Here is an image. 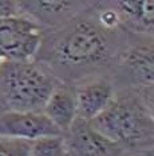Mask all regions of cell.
I'll return each mask as SVG.
<instances>
[{
	"mask_svg": "<svg viewBox=\"0 0 154 156\" xmlns=\"http://www.w3.org/2000/svg\"><path fill=\"white\" fill-rule=\"evenodd\" d=\"M134 36L121 24L114 0L87 2L66 26L43 34L35 60L47 66L60 83L75 86L111 75Z\"/></svg>",
	"mask_w": 154,
	"mask_h": 156,
	"instance_id": "1",
	"label": "cell"
},
{
	"mask_svg": "<svg viewBox=\"0 0 154 156\" xmlns=\"http://www.w3.org/2000/svg\"><path fill=\"white\" fill-rule=\"evenodd\" d=\"M154 101L130 90H117L111 104L91 126L126 154L153 152Z\"/></svg>",
	"mask_w": 154,
	"mask_h": 156,
	"instance_id": "2",
	"label": "cell"
},
{
	"mask_svg": "<svg viewBox=\"0 0 154 156\" xmlns=\"http://www.w3.org/2000/svg\"><path fill=\"white\" fill-rule=\"evenodd\" d=\"M59 79L38 60L4 62L0 67V98L6 111L42 112Z\"/></svg>",
	"mask_w": 154,
	"mask_h": 156,
	"instance_id": "3",
	"label": "cell"
},
{
	"mask_svg": "<svg viewBox=\"0 0 154 156\" xmlns=\"http://www.w3.org/2000/svg\"><path fill=\"white\" fill-rule=\"evenodd\" d=\"M117 90H130L154 101V41L153 36L135 35L119 56L111 75Z\"/></svg>",
	"mask_w": 154,
	"mask_h": 156,
	"instance_id": "4",
	"label": "cell"
},
{
	"mask_svg": "<svg viewBox=\"0 0 154 156\" xmlns=\"http://www.w3.org/2000/svg\"><path fill=\"white\" fill-rule=\"evenodd\" d=\"M43 30L23 16L0 19V58L4 62H31L40 48Z\"/></svg>",
	"mask_w": 154,
	"mask_h": 156,
	"instance_id": "5",
	"label": "cell"
},
{
	"mask_svg": "<svg viewBox=\"0 0 154 156\" xmlns=\"http://www.w3.org/2000/svg\"><path fill=\"white\" fill-rule=\"evenodd\" d=\"M86 4L87 0H17L19 15L38 24L44 34L66 26Z\"/></svg>",
	"mask_w": 154,
	"mask_h": 156,
	"instance_id": "6",
	"label": "cell"
},
{
	"mask_svg": "<svg viewBox=\"0 0 154 156\" xmlns=\"http://www.w3.org/2000/svg\"><path fill=\"white\" fill-rule=\"evenodd\" d=\"M63 141L69 156H123L126 155L119 145L98 132L88 120L77 118Z\"/></svg>",
	"mask_w": 154,
	"mask_h": 156,
	"instance_id": "7",
	"label": "cell"
},
{
	"mask_svg": "<svg viewBox=\"0 0 154 156\" xmlns=\"http://www.w3.org/2000/svg\"><path fill=\"white\" fill-rule=\"evenodd\" d=\"M0 136L32 141L47 136H63V133L43 112L4 111L0 113Z\"/></svg>",
	"mask_w": 154,
	"mask_h": 156,
	"instance_id": "8",
	"label": "cell"
},
{
	"mask_svg": "<svg viewBox=\"0 0 154 156\" xmlns=\"http://www.w3.org/2000/svg\"><path fill=\"white\" fill-rule=\"evenodd\" d=\"M78 118L91 122L111 104L115 96L110 76H95L82 80L74 86Z\"/></svg>",
	"mask_w": 154,
	"mask_h": 156,
	"instance_id": "9",
	"label": "cell"
},
{
	"mask_svg": "<svg viewBox=\"0 0 154 156\" xmlns=\"http://www.w3.org/2000/svg\"><path fill=\"white\" fill-rule=\"evenodd\" d=\"M42 112L62 133L67 132L74 120L78 118L74 86L60 83L54 90Z\"/></svg>",
	"mask_w": 154,
	"mask_h": 156,
	"instance_id": "10",
	"label": "cell"
},
{
	"mask_svg": "<svg viewBox=\"0 0 154 156\" xmlns=\"http://www.w3.org/2000/svg\"><path fill=\"white\" fill-rule=\"evenodd\" d=\"M114 5L126 31L134 35L153 36L154 4L152 0H114Z\"/></svg>",
	"mask_w": 154,
	"mask_h": 156,
	"instance_id": "11",
	"label": "cell"
},
{
	"mask_svg": "<svg viewBox=\"0 0 154 156\" xmlns=\"http://www.w3.org/2000/svg\"><path fill=\"white\" fill-rule=\"evenodd\" d=\"M30 156H69L63 136H47L31 141Z\"/></svg>",
	"mask_w": 154,
	"mask_h": 156,
	"instance_id": "12",
	"label": "cell"
},
{
	"mask_svg": "<svg viewBox=\"0 0 154 156\" xmlns=\"http://www.w3.org/2000/svg\"><path fill=\"white\" fill-rule=\"evenodd\" d=\"M31 141L0 136V156H30Z\"/></svg>",
	"mask_w": 154,
	"mask_h": 156,
	"instance_id": "13",
	"label": "cell"
},
{
	"mask_svg": "<svg viewBox=\"0 0 154 156\" xmlns=\"http://www.w3.org/2000/svg\"><path fill=\"white\" fill-rule=\"evenodd\" d=\"M17 16H20L17 0H0V19H8V17Z\"/></svg>",
	"mask_w": 154,
	"mask_h": 156,
	"instance_id": "14",
	"label": "cell"
},
{
	"mask_svg": "<svg viewBox=\"0 0 154 156\" xmlns=\"http://www.w3.org/2000/svg\"><path fill=\"white\" fill-rule=\"evenodd\" d=\"M123 156H153V152H146V154H126Z\"/></svg>",
	"mask_w": 154,
	"mask_h": 156,
	"instance_id": "15",
	"label": "cell"
},
{
	"mask_svg": "<svg viewBox=\"0 0 154 156\" xmlns=\"http://www.w3.org/2000/svg\"><path fill=\"white\" fill-rule=\"evenodd\" d=\"M6 109H4V105H3V101H2V98H0V113L2 112H4Z\"/></svg>",
	"mask_w": 154,
	"mask_h": 156,
	"instance_id": "16",
	"label": "cell"
},
{
	"mask_svg": "<svg viewBox=\"0 0 154 156\" xmlns=\"http://www.w3.org/2000/svg\"><path fill=\"white\" fill-rule=\"evenodd\" d=\"M3 63H4V60H3L2 58H0V67H2V66H3Z\"/></svg>",
	"mask_w": 154,
	"mask_h": 156,
	"instance_id": "17",
	"label": "cell"
}]
</instances>
